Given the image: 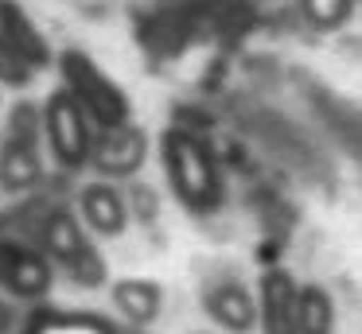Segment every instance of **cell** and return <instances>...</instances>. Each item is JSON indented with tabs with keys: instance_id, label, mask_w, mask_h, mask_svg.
I'll list each match as a JSON object with an SVG mask.
<instances>
[{
	"instance_id": "obj_1",
	"label": "cell",
	"mask_w": 362,
	"mask_h": 334,
	"mask_svg": "<svg viewBox=\"0 0 362 334\" xmlns=\"http://www.w3.org/2000/svg\"><path fill=\"white\" fill-rule=\"evenodd\" d=\"M160 160L172 194L195 214H211L222 206V167L214 148L195 129L172 124L160 140Z\"/></svg>"
},
{
	"instance_id": "obj_2",
	"label": "cell",
	"mask_w": 362,
	"mask_h": 334,
	"mask_svg": "<svg viewBox=\"0 0 362 334\" xmlns=\"http://www.w3.org/2000/svg\"><path fill=\"white\" fill-rule=\"evenodd\" d=\"M35 245L51 256L55 268H63L66 276L78 287H98L105 280V261L102 253L90 241L86 222L78 217V210H71L66 202H51L47 214L40 222V233H35Z\"/></svg>"
},
{
	"instance_id": "obj_3",
	"label": "cell",
	"mask_w": 362,
	"mask_h": 334,
	"mask_svg": "<svg viewBox=\"0 0 362 334\" xmlns=\"http://www.w3.org/2000/svg\"><path fill=\"white\" fill-rule=\"evenodd\" d=\"M47 175V140H43V113L32 101H16L0 140V191L32 194Z\"/></svg>"
},
{
	"instance_id": "obj_4",
	"label": "cell",
	"mask_w": 362,
	"mask_h": 334,
	"mask_svg": "<svg viewBox=\"0 0 362 334\" xmlns=\"http://www.w3.org/2000/svg\"><path fill=\"white\" fill-rule=\"evenodd\" d=\"M59 66V85L78 101L82 109L90 113V121L98 129H110V124L133 121V105H129V93L90 59L86 51H59L55 59Z\"/></svg>"
},
{
	"instance_id": "obj_5",
	"label": "cell",
	"mask_w": 362,
	"mask_h": 334,
	"mask_svg": "<svg viewBox=\"0 0 362 334\" xmlns=\"http://www.w3.org/2000/svg\"><path fill=\"white\" fill-rule=\"evenodd\" d=\"M40 113H43V140H47V155L59 171H82L90 167V148H94L98 136V124L90 121V113L63 90L47 93L40 101Z\"/></svg>"
},
{
	"instance_id": "obj_6",
	"label": "cell",
	"mask_w": 362,
	"mask_h": 334,
	"mask_svg": "<svg viewBox=\"0 0 362 334\" xmlns=\"http://www.w3.org/2000/svg\"><path fill=\"white\" fill-rule=\"evenodd\" d=\"M55 284V264L35 241L0 237V292L16 295L20 303H43Z\"/></svg>"
},
{
	"instance_id": "obj_7",
	"label": "cell",
	"mask_w": 362,
	"mask_h": 334,
	"mask_svg": "<svg viewBox=\"0 0 362 334\" xmlns=\"http://www.w3.org/2000/svg\"><path fill=\"white\" fill-rule=\"evenodd\" d=\"M144 155H148V136L141 132V124L121 121L110 129H98L94 148H90V167L98 171V179H133L141 171Z\"/></svg>"
},
{
	"instance_id": "obj_8",
	"label": "cell",
	"mask_w": 362,
	"mask_h": 334,
	"mask_svg": "<svg viewBox=\"0 0 362 334\" xmlns=\"http://www.w3.org/2000/svg\"><path fill=\"white\" fill-rule=\"evenodd\" d=\"M74 210H78V217L86 222V229L98 233V237H121L129 217H133L129 194H121V186L113 183V179H94V183L78 186Z\"/></svg>"
},
{
	"instance_id": "obj_9",
	"label": "cell",
	"mask_w": 362,
	"mask_h": 334,
	"mask_svg": "<svg viewBox=\"0 0 362 334\" xmlns=\"http://www.w3.org/2000/svg\"><path fill=\"white\" fill-rule=\"evenodd\" d=\"M20 334H136V326L113 323L98 311H66V307L32 303Z\"/></svg>"
},
{
	"instance_id": "obj_10",
	"label": "cell",
	"mask_w": 362,
	"mask_h": 334,
	"mask_svg": "<svg viewBox=\"0 0 362 334\" xmlns=\"http://www.w3.org/2000/svg\"><path fill=\"white\" fill-rule=\"evenodd\" d=\"M300 284L284 268H269L257 284V323L261 334H296Z\"/></svg>"
},
{
	"instance_id": "obj_11",
	"label": "cell",
	"mask_w": 362,
	"mask_h": 334,
	"mask_svg": "<svg viewBox=\"0 0 362 334\" xmlns=\"http://www.w3.org/2000/svg\"><path fill=\"white\" fill-rule=\"evenodd\" d=\"M0 35H4V43H8L12 51H16L20 59L35 70V74L47 70L51 62L59 59V54L51 51L47 35L40 31V23H35L32 16L16 4V0H0Z\"/></svg>"
},
{
	"instance_id": "obj_12",
	"label": "cell",
	"mask_w": 362,
	"mask_h": 334,
	"mask_svg": "<svg viewBox=\"0 0 362 334\" xmlns=\"http://www.w3.org/2000/svg\"><path fill=\"white\" fill-rule=\"evenodd\" d=\"M110 303H113V311L121 315V323H125V326H136V330H144L148 323H156V318H160V307H164V292H160L156 280L125 276V280H113Z\"/></svg>"
},
{
	"instance_id": "obj_13",
	"label": "cell",
	"mask_w": 362,
	"mask_h": 334,
	"mask_svg": "<svg viewBox=\"0 0 362 334\" xmlns=\"http://www.w3.org/2000/svg\"><path fill=\"white\" fill-rule=\"evenodd\" d=\"M203 307L211 311V318L230 334H245V330H253V323H257V295H250L242 284H234V280L206 287Z\"/></svg>"
},
{
	"instance_id": "obj_14",
	"label": "cell",
	"mask_w": 362,
	"mask_h": 334,
	"mask_svg": "<svg viewBox=\"0 0 362 334\" xmlns=\"http://www.w3.org/2000/svg\"><path fill=\"white\" fill-rule=\"evenodd\" d=\"M296 334H335V303L320 284H304L296 299Z\"/></svg>"
},
{
	"instance_id": "obj_15",
	"label": "cell",
	"mask_w": 362,
	"mask_h": 334,
	"mask_svg": "<svg viewBox=\"0 0 362 334\" xmlns=\"http://www.w3.org/2000/svg\"><path fill=\"white\" fill-rule=\"evenodd\" d=\"M296 8H300V16H304L312 28L335 31V28H343V23L354 16L358 0H296Z\"/></svg>"
},
{
	"instance_id": "obj_16",
	"label": "cell",
	"mask_w": 362,
	"mask_h": 334,
	"mask_svg": "<svg viewBox=\"0 0 362 334\" xmlns=\"http://www.w3.org/2000/svg\"><path fill=\"white\" fill-rule=\"evenodd\" d=\"M32 78H35V70L4 43V35H0V85H4V90H24Z\"/></svg>"
},
{
	"instance_id": "obj_17",
	"label": "cell",
	"mask_w": 362,
	"mask_h": 334,
	"mask_svg": "<svg viewBox=\"0 0 362 334\" xmlns=\"http://www.w3.org/2000/svg\"><path fill=\"white\" fill-rule=\"evenodd\" d=\"M28 311H32L28 303H20L16 295H8V292H0V334H20Z\"/></svg>"
},
{
	"instance_id": "obj_18",
	"label": "cell",
	"mask_w": 362,
	"mask_h": 334,
	"mask_svg": "<svg viewBox=\"0 0 362 334\" xmlns=\"http://www.w3.org/2000/svg\"><path fill=\"white\" fill-rule=\"evenodd\" d=\"M129 210H136L141 222H152V217H156V194H152V186L136 183L133 191H129Z\"/></svg>"
},
{
	"instance_id": "obj_19",
	"label": "cell",
	"mask_w": 362,
	"mask_h": 334,
	"mask_svg": "<svg viewBox=\"0 0 362 334\" xmlns=\"http://www.w3.org/2000/svg\"><path fill=\"white\" fill-rule=\"evenodd\" d=\"M0 90H4V85H0Z\"/></svg>"
},
{
	"instance_id": "obj_20",
	"label": "cell",
	"mask_w": 362,
	"mask_h": 334,
	"mask_svg": "<svg viewBox=\"0 0 362 334\" xmlns=\"http://www.w3.org/2000/svg\"><path fill=\"white\" fill-rule=\"evenodd\" d=\"M358 4H362V0H358Z\"/></svg>"
}]
</instances>
